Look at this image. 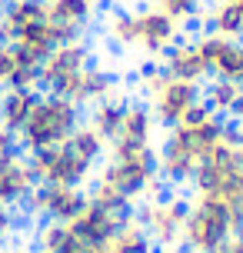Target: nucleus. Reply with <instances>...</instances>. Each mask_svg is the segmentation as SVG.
Listing matches in <instances>:
<instances>
[{
  "label": "nucleus",
  "instance_id": "1",
  "mask_svg": "<svg viewBox=\"0 0 243 253\" xmlns=\"http://www.w3.org/2000/svg\"><path fill=\"white\" fill-rule=\"evenodd\" d=\"M227 117L213 114L206 100H200L177 126H166L163 140L157 143V167L166 187H187L206 153L227 133Z\"/></svg>",
  "mask_w": 243,
  "mask_h": 253
},
{
  "label": "nucleus",
  "instance_id": "2",
  "mask_svg": "<svg viewBox=\"0 0 243 253\" xmlns=\"http://www.w3.org/2000/svg\"><path fill=\"white\" fill-rule=\"evenodd\" d=\"M103 157H107V140L90 124H80L70 140L57 147L27 153L37 183H57V187H83L97 173V164Z\"/></svg>",
  "mask_w": 243,
  "mask_h": 253
},
{
  "label": "nucleus",
  "instance_id": "3",
  "mask_svg": "<svg viewBox=\"0 0 243 253\" xmlns=\"http://www.w3.org/2000/svg\"><path fill=\"white\" fill-rule=\"evenodd\" d=\"M107 37L120 50H137L147 60H163V53L183 40V24L177 17L163 13L160 7L147 3V7H117L107 13Z\"/></svg>",
  "mask_w": 243,
  "mask_h": 253
},
{
  "label": "nucleus",
  "instance_id": "4",
  "mask_svg": "<svg viewBox=\"0 0 243 253\" xmlns=\"http://www.w3.org/2000/svg\"><path fill=\"white\" fill-rule=\"evenodd\" d=\"M97 180L114 187L117 193H123L130 203L166 197V183L160 177V167H157V147L110 143Z\"/></svg>",
  "mask_w": 243,
  "mask_h": 253
},
{
  "label": "nucleus",
  "instance_id": "5",
  "mask_svg": "<svg viewBox=\"0 0 243 253\" xmlns=\"http://www.w3.org/2000/svg\"><path fill=\"white\" fill-rule=\"evenodd\" d=\"M243 216L233 210L230 203L217 200V197H203L193 193L187 200V223H183V240L180 247L187 253H217L223 250Z\"/></svg>",
  "mask_w": 243,
  "mask_h": 253
},
{
  "label": "nucleus",
  "instance_id": "6",
  "mask_svg": "<svg viewBox=\"0 0 243 253\" xmlns=\"http://www.w3.org/2000/svg\"><path fill=\"white\" fill-rule=\"evenodd\" d=\"M83 124V107H77L74 100H67L60 93H40L37 107L30 120L24 124V130L17 133L20 150L34 153V150H47L70 140V133Z\"/></svg>",
  "mask_w": 243,
  "mask_h": 253
},
{
  "label": "nucleus",
  "instance_id": "7",
  "mask_svg": "<svg viewBox=\"0 0 243 253\" xmlns=\"http://www.w3.org/2000/svg\"><path fill=\"white\" fill-rule=\"evenodd\" d=\"M140 90H143V103L150 107V114L160 126H177L183 117L190 114L197 103L203 100V87L190 84V80H177V77L163 74L160 67H147L140 70Z\"/></svg>",
  "mask_w": 243,
  "mask_h": 253
},
{
  "label": "nucleus",
  "instance_id": "8",
  "mask_svg": "<svg viewBox=\"0 0 243 253\" xmlns=\"http://www.w3.org/2000/svg\"><path fill=\"white\" fill-rule=\"evenodd\" d=\"M133 220L147 230V237L154 240V247L160 250H177L183 240V223H187V200L180 197H154L143 200L133 210Z\"/></svg>",
  "mask_w": 243,
  "mask_h": 253
},
{
  "label": "nucleus",
  "instance_id": "9",
  "mask_svg": "<svg viewBox=\"0 0 243 253\" xmlns=\"http://www.w3.org/2000/svg\"><path fill=\"white\" fill-rule=\"evenodd\" d=\"M93 63V50L87 40H74V43H60L53 53L40 63V87L47 93H60L70 100V93L77 87L80 74Z\"/></svg>",
  "mask_w": 243,
  "mask_h": 253
},
{
  "label": "nucleus",
  "instance_id": "10",
  "mask_svg": "<svg viewBox=\"0 0 243 253\" xmlns=\"http://www.w3.org/2000/svg\"><path fill=\"white\" fill-rule=\"evenodd\" d=\"M87 190L83 187H57V183H37L27 197V213L43 220V223H74L80 210L87 207Z\"/></svg>",
  "mask_w": 243,
  "mask_h": 253
},
{
  "label": "nucleus",
  "instance_id": "11",
  "mask_svg": "<svg viewBox=\"0 0 243 253\" xmlns=\"http://www.w3.org/2000/svg\"><path fill=\"white\" fill-rule=\"evenodd\" d=\"M100 0H47V24L57 34V43L83 40L90 24L97 20Z\"/></svg>",
  "mask_w": 243,
  "mask_h": 253
},
{
  "label": "nucleus",
  "instance_id": "12",
  "mask_svg": "<svg viewBox=\"0 0 243 253\" xmlns=\"http://www.w3.org/2000/svg\"><path fill=\"white\" fill-rule=\"evenodd\" d=\"M200 50L206 57V67H210V77L217 80H233L243 87V40H230V37H220V34H210L203 30L200 37Z\"/></svg>",
  "mask_w": 243,
  "mask_h": 253
},
{
  "label": "nucleus",
  "instance_id": "13",
  "mask_svg": "<svg viewBox=\"0 0 243 253\" xmlns=\"http://www.w3.org/2000/svg\"><path fill=\"white\" fill-rule=\"evenodd\" d=\"M37 187V177L30 170L27 153H0V207H20L27 203V197Z\"/></svg>",
  "mask_w": 243,
  "mask_h": 253
},
{
  "label": "nucleus",
  "instance_id": "14",
  "mask_svg": "<svg viewBox=\"0 0 243 253\" xmlns=\"http://www.w3.org/2000/svg\"><path fill=\"white\" fill-rule=\"evenodd\" d=\"M40 63L27 57L17 43L0 40V90H37Z\"/></svg>",
  "mask_w": 243,
  "mask_h": 253
},
{
  "label": "nucleus",
  "instance_id": "15",
  "mask_svg": "<svg viewBox=\"0 0 243 253\" xmlns=\"http://www.w3.org/2000/svg\"><path fill=\"white\" fill-rule=\"evenodd\" d=\"M160 70H163V74H170V77H177V80L200 84V87H203V80H210V67H206V57H203V50H200L197 37L173 43V47L163 53Z\"/></svg>",
  "mask_w": 243,
  "mask_h": 253
},
{
  "label": "nucleus",
  "instance_id": "16",
  "mask_svg": "<svg viewBox=\"0 0 243 253\" xmlns=\"http://www.w3.org/2000/svg\"><path fill=\"white\" fill-rule=\"evenodd\" d=\"M127 216L114 213V210H103V207H97V203H90L80 210V216L70 223L74 227V233H77L80 240H87L90 247H97V250H107V243L117 237V230H120V223H123Z\"/></svg>",
  "mask_w": 243,
  "mask_h": 253
},
{
  "label": "nucleus",
  "instance_id": "17",
  "mask_svg": "<svg viewBox=\"0 0 243 253\" xmlns=\"http://www.w3.org/2000/svg\"><path fill=\"white\" fill-rule=\"evenodd\" d=\"M47 20V0H3L0 7V40H17L24 30Z\"/></svg>",
  "mask_w": 243,
  "mask_h": 253
},
{
  "label": "nucleus",
  "instance_id": "18",
  "mask_svg": "<svg viewBox=\"0 0 243 253\" xmlns=\"http://www.w3.org/2000/svg\"><path fill=\"white\" fill-rule=\"evenodd\" d=\"M157 120L150 114V107L143 100H130L127 114H123V124H120V133H117L114 143H127V147H154L157 140ZM110 147V143H107Z\"/></svg>",
  "mask_w": 243,
  "mask_h": 253
},
{
  "label": "nucleus",
  "instance_id": "19",
  "mask_svg": "<svg viewBox=\"0 0 243 253\" xmlns=\"http://www.w3.org/2000/svg\"><path fill=\"white\" fill-rule=\"evenodd\" d=\"M114 93H120V87H117V77L110 74L107 67L90 63L87 70L80 74L77 87H74V93H70V100L77 103V107H97L100 100L114 97Z\"/></svg>",
  "mask_w": 243,
  "mask_h": 253
},
{
  "label": "nucleus",
  "instance_id": "20",
  "mask_svg": "<svg viewBox=\"0 0 243 253\" xmlns=\"http://www.w3.org/2000/svg\"><path fill=\"white\" fill-rule=\"evenodd\" d=\"M37 253H103L80 240L70 223H43L37 230Z\"/></svg>",
  "mask_w": 243,
  "mask_h": 253
},
{
  "label": "nucleus",
  "instance_id": "21",
  "mask_svg": "<svg viewBox=\"0 0 243 253\" xmlns=\"http://www.w3.org/2000/svg\"><path fill=\"white\" fill-rule=\"evenodd\" d=\"M37 100H40L37 90H0V126L10 133H20L34 114Z\"/></svg>",
  "mask_w": 243,
  "mask_h": 253
},
{
  "label": "nucleus",
  "instance_id": "22",
  "mask_svg": "<svg viewBox=\"0 0 243 253\" xmlns=\"http://www.w3.org/2000/svg\"><path fill=\"white\" fill-rule=\"evenodd\" d=\"M127 97L123 93H114V97H107L100 100L97 107H90V120L87 124L100 133L107 143H114L117 133H120V124H123V114H127Z\"/></svg>",
  "mask_w": 243,
  "mask_h": 253
},
{
  "label": "nucleus",
  "instance_id": "23",
  "mask_svg": "<svg viewBox=\"0 0 243 253\" xmlns=\"http://www.w3.org/2000/svg\"><path fill=\"white\" fill-rule=\"evenodd\" d=\"M206 30L220 34V37L240 40L243 37V0H217L206 10Z\"/></svg>",
  "mask_w": 243,
  "mask_h": 253
},
{
  "label": "nucleus",
  "instance_id": "24",
  "mask_svg": "<svg viewBox=\"0 0 243 253\" xmlns=\"http://www.w3.org/2000/svg\"><path fill=\"white\" fill-rule=\"evenodd\" d=\"M103 253H157L154 240L147 237V230L133 220V213L120 223V230H117V237L110 243H107V250Z\"/></svg>",
  "mask_w": 243,
  "mask_h": 253
},
{
  "label": "nucleus",
  "instance_id": "25",
  "mask_svg": "<svg viewBox=\"0 0 243 253\" xmlns=\"http://www.w3.org/2000/svg\"><path fill=\"white\" fill-rule=\"evenodd\" d=\"M240 93H243V87L240 84H233V80H210V87L203 90V100H206V107L213 110V114H220V117H230V110H233V103L240 100Z\"/></svg>",
  "mask_w": 243,
  "mask_h": 253
},
{
  "label": "nucleus",
  "instance_id": "26",
  "mask_svg": "<svg viewBox=\"0 0 243 253\" xmlns=\"http://www.w3.org/2000/svg\"><path fill=\"white\" fill-rule=\"evenodd\" d=\"M87 197H90V203H97V207H103V210H114V213H120V216L133 213V203H130L123 193H117L114 187L100 183V180H93V187H90Z\"/></svg>",
  "mask_w": 243,
  "mask_h": 253
},
{
  "label": "nucleus",
  "instance_id": "27",
  "mask_svg": "<svg viewBox=\"0 0 243 253\" xmlns=\"http://www.w3.org/2000/svg\"><path fill=\"white\" fill-rule=\"evenodd\" d=\"M154 7H160L163 13H170V17H177L180 24H187V20H193L197 17V10H200V0H150Z\"/></svg>",
  "mask_w": 243,
  "mask_h": 253
},
{
  "label": "nucleus",
  "instance_id": "28",
  "mask_svg": "<svg viewBox=\"0 0 243 253\" xmlns=\"http://www.w3.org/2000/svg\"><path fill=\"white\" fill-rule=\"evenodd\" d=\"M13 227H17V220H13V210H10V207H0V247L10 240Z\"/></svg>",
  "mask_w": 243,
  "mask_h": 253
},
{
  "label": "nucleus",
  "instance_id": "29",
  "mask_svg": "<svg viewBox=\"0 0 243 253\" xmlns=\"http://www.w3.org/2000/svg\"><path fill=\"white\" fill-rule=\"evenodd\" d=\"M13 150H20L17 133H10V130H3V126H0V153H13Z\"/></svg>",
  "mask_w": 243,
  "mask_h": 253
},
{
  "label": "nucleus",
  "instance_id": "30",
  "mask_svg": "<svg viewBox=\"0 0 243 253\" xmlns=\"http://www.w3.org/2000/svg\"><path fill=\"white\" fill-rule=\"evenodd\" d=\"M217 253H243V223L237 227V233L230 237V243H227L223 250H217Z\"/></svg>",
  "mask_w": 243,
  "mask_h": 253
},
{
  "label": "nucleus",
  "instance_id": "31",
  "mask_svg": "<svg viewBox=\"0 0 243 253\" xmlns=\"http://www.w3.org/2000/svg\"><path fill=\"white\" fill-rule=\"evenodd\" d=\"M230 117H233V124H243V93H240V100L233 103V110H230Z\"/></svg>",
  "mask_w": 243,
  "mask_h": 253
},
{
  "label": "nucleus",
  "instance_id": "32",
  "mask_svg": "<svg viewBox=\"0 0 243 253\" xmlns=\"http://www.w3.org/2000/svg\"><path fill=\"white\" fill-rule=\"evenodd\" d=\"M0 7H3V0H0Z\"/></svg>",
  "mask_w": 243,
  "mask_h": 253
},
{
  "label": "nucleus",
  "instance_id": "33",
  "mask_svg": "<svg viewBox=\"0 0 243 253\" xmlns=\"http://www.w3.org/2000/svg\"><path fill=\"white\" fill-rule=\"evenodd\" d=\"M240 40H243V37H240Z\"/></svg>",
  "mask_w": 243,
  "mask_h": 253
}]
</instances>
